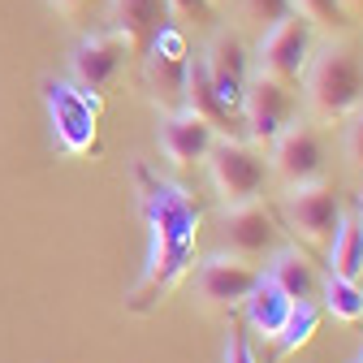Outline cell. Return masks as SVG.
Returning <instances> with one entry per match:
<instances>
[{
    "label": "cell",
    "instance_id": "obj_21",
    "mask_svg": "<svg viewBox=\"0 0 363 363\" xmlns=\"http://www.w3.org/2000/svg\"><path fill=\"white\" fill-rule=\"evenodd\" d=\"M315 329H320V303H294L286 329L272 337V342H277L281 354H294V350H303V346L315 337Z\"/></svg>",
    "mask_w": 363,
    "mask_h": 363
},
{
    "label": "cell",
    "instance_id": "obj_28",
    "mask_svg": "<svg viewBox=\"0 0 363 363\" xmlns=\"http://www.w3.org/2000/svg\"><path fill=\"white\" fill-rule=\"evenodd\" d=\"M346 18H363V0H337Z\"/></svg>",
    "mask_w": 363,
    "mask_h": 363
},
{
    "label": "cell",
    "instance_id": "obj_30",
    "mask_svg": "<svg viewBox=\"0 0 363 363\" xmlns=\"http://www.w3.org/2000/svg\"><path fill=\"white\" fill-rule=\"evenodd\" d=\"M212 5H225V0H212Z\"/></svg>",
    "mask_w": 363,
    "mask_h": 363
},
{
    "label": "cell",
    "instance_id": "obj_7",
    "mask_svg": "<svg viewBox=\"0 0 363 363\" xmlns=\"http://www.w3.org/2000/svg\"><path fill=\"white\" fill-rule=\"evenodd\" d=\"M315 52V30L298 18V13H286L281 22H272L264 35H259V48H255V69L281 78L290 86L303 82V69Z\"/></svg>",
    "mask_w": 363,
    "mask_h": 363
},
{
    "label": "cell",
    "instance_id": "obj_6",
    "mask_svg": "<svg viewBox=\"0 0 363 363\" xmlns=\"http://www.w3.org/2000/svg\"><path fill=\"white\" fill-rule=\"evenodd\" d=\"M186 69H191V39L177 22L156 35V43L143 52V78L160 113H177L186 100Z\"/></svg>",
    "mask_w": 363,
    "mask_h": 363
},
{
    "label": "cell",
    "instance_id": "obj_14",
    "mask_svg": "<svg viewBox=\"0 0 363 363\" xmlns=\"http://www.w3.org/2000/svg\"><path fill=\"white\" fill-rule=\"evenodd\" d=\"M220 247L247 255V259H264L268 251H277V230H272V216L259 199L251 203H234L220 216Z\"/></svg>",
    "mask_w": 363,
    "mask_h": 363
},
{
    "label": "cell",
    "instance_id": "obj_18",
    "mask_svg": "<svg viewBox=\"0 0 363 363\" xmlns=\"http://www.w3.org/2000/svg\"><path fill=\"white\" fill-rule=\"evenodd\" d=\"M182 108H191L195 117H203L208 125H216V130H230L234 125V113L220 104V96H216V86H212V78H208V69H203V57L199 52H191V69H186V100H182Z\"/></svg>",
    "mask_w": 363,
    "mask_h": 363
},
{
    "label": "cell",
    "instance_id": "obj_15",
    "mask_svg": "<svg viewBox=\"0 0 363 363\" xmlns=\"http://www.w3.org/2000/svg\"><path fill=\"white\" fill-rule=\"evenodd\" d=\"M108 18H113V30L130 43L134 61H143V52L156 43V35L173 26L169 0H108Z\"/></svg>",
    "mask_w": 363,
    "mask_h": 363
},
{
    "label": "cell",
    "instance_id": "obj_10",
    "mask_svg": "<svg viewBox=\"0 0 363 363\" xmlns=\"http://www.w3.org/2000/svg\"><path fill=\"white\" fill-rule=\"evenodd\" d=\"M199 57H203V69H208V78H212V86H216L220 104L238 117L242 96H247V82H251V69H255V57L247 52L242 35L230 30V26H216L212 39H208V48H203Z\"/></svg>",
    "mask_w": 363,
    "mask_h": 363
},
{
    "label": "cell",
    "instance_id": "obj_16",
    "mask_svg": "<svg viewBox=\"0 0 363 363\" xmlns=\"http://www.w3.org/2000/svg\"><path fill=\"white\" fill-rule=\"evenodd\" d=\"M242 307H247V325H251V333H259L264 342H272V337H277V333L286 329L294 298H290L277 281L259 277V281H255V290L242 298Z\"/></svg>",
    "mask_w": 363,
    "mask_h": 363
},
{
    "label": "cell",
    "instance_id": "obj_11",
    "mask_svg": "<svg viewBox=\"0 0 363 363\" xmlns=\"http://www.w3.org/2000/svg\"><path fill=\"white\" fill-rule=\"evenodd\" d=\"M268 173H277L286 186H307V182H325V139L311 121H290L268 147Z\"/></svg>",
    "mask_w": 363,
    "mask_h": 363
},
{
    "label": "cell",
    "instance_id": "obj_25",
    "mask_svg": "<svg viewBox=\"0 0 363 363\" xmlns=\"http://www.w3.org/2000/svg\"><path fill=\"white\" fill-rule=\"evenodd\" d=\"M346 121H350V125H346V143H342V147H346V160L363 173V108H359L354 117H346Z\"/></svg>",
    "mask_w": 363,
    "mask_h": 363
},
{
    "label": "cell",
    "instance_id": "obj_26",
    "mask_svg": "<svg viewBox=\"0 0 363 363\" xmlns=\"http://www.w3.org/2000/svg\"><path fill=\"white\" fill-rule=\"evenodd\" d=\"M225 363H255V350L238 329H230V337H225Z\"/></svg>",
    "mask_w": 363,
    "mask_h": 363
},
{
    "label": "cell",
    "instance_id": "obj_19",
    "mask_svg": "<svg viewBox=\"0 0 363 363\" xmlns=\"http://www.w3.org/2000/svg\"><path fill=\"white\" fill-rule=\"evenodd\" d=\"M329 272L346 281H363V220L342 216L329 238Z\"/></svg>",
    "mask_w": 363,
    "mask_h": 363
},
{
    "label": "cell",
    "instance_id": "obj_13",
    "mask_svg": "<svg viewBox=\"0 0 363 363\" xmlns=\"http://www.w3.org/2000/svg\"><path fill=\"white\" fill-rule=\"evenodd\" d=\"M216 139H220V130L208 125L203 117H195L191 108L160 113V121H156V147H160V156H164L169 164H177V169L208 160V152H212Z\"/></svg>",
    "mask_w": 363,
    "mask_h": 363
},
{
    "label": "cell",
    "instance_id": "obj_31",
    "mask_svg": "<svg viewBox=\"0 0 363 363\" xmlns=\"http://www.w3.org/2000/svg\"><path fill=\"white\" fill-rule=\"evenodd\" d=\"M359 220H363V212H359Z\"/></svg>",
    "mask_w": 363,
    "mask_h": 363
},
{
    "label": "cell",
    "instance_id": "obj_24",
    "mask_svg": "<svg viewBox=\"0 0 363 363\" xmlns=\"http://www.w3.org/2000/svg\"><path fill=\"white\" fill-rule=\"evenodd\" d=\"M173 22H186L195 30H216V5L212 0H169Z\"/></svg>",
    "mask_w": 363,
    "mask_h": 363
},
{
    "label": "cell",
    "instance_id": "obj_17",
    "mask_svg": "<svg viewBox=\"0 0 363 363\" xmlns=\"http://www.w3.org/2000/svg\"><path fill=\"white\" fill-rule=\"evenodd\" d=\"M264 277L277 281L294 303H315V298H320V277H315L311 259L303 251H294V247H277V251H272Z\"/></svg>",
    "mask_w": 363,
    "mask_h": 363
},
{
    "label": "cell",
    "instance_id": "obj_4",
    "mask_svg": "<svg viewBox=\"0 0 363 363\" xmlns=\"http://www.w3.org/2000/svg\"><path fill=\"white\" fill-rule=\"evenodd\" d=\"M238 117L247 125V143L264 152L298 117V91L290 82H281V78L264 74V69H251V82H247V96H242Z\"/></svg>",
    "mask_w": 363,
    "mask_h": 363
},
{
    "label": "cell",
    "instance_id": "obj_12",
    "mask_svg": "<svg viewBox=\"0 0 363 363\" xmlns=\"http://www.w3.org/2000/svg\"><path fill=\"white\" fill-rule=\"evenodd\" d=\"M286 220H290V230L307 247H329L337 220H342V203H337V195H333L329 182L290 186L286 191Z\"/></svg>",
    "mask_w": 363,
    "mask_h": 363
},
{
    "label": "cell",
    "instance_id": "obj_9",
    "mask_svg": "<svg viewBox=\"0 0 363 363\" xmlns=\"http://www.w3.org/2000/svg\"><path fill=\"white\" fill-rule=\"evenodd\" d=\"M259 277H264V268L255 259L234 255V251L220 247L216 255L199 259V268H195V290H199L203 307H212V311H234L255 290Z\"/></svg>",
    "mask_w": 363,
    "mask_h": 363
},
{
    "label": "cell",
    "instance_id": "obj_8",
    "mask_svg": "<svg viewBox=\"0 0 363 363\" xmlns=\"http://www.w3.org/2000/svg\"><path fill=\"white\" fill-rule=\"evenodd\" d=\"M130 61H134L130 43L108 26V30H100V35H86L78 48H74L69 74H74V86H82L86 96H96V100H104L108 91L121 82V74H125Z\"/></svg>",
    "mask_w": 363,
    "mask_h": 363
},
{
    "label": "cell",
    "instance_id": "obj_5",
    "mask_svg": "<svg viewBox=\"0 0 363 363\" xmlns=\"http://www.w3.org/2000/svg\"><path fill=\"white\" fill-rule=\"evenodd\" d=\"M203 164H208V177H212V191L220 195L225 208L259 199L264 182H268L264 152L251 147V143H238V139H216Z\"/></svg>",
    "mask_w": 363,
    "mask_h": 363
},
{
    "label": "cell",
    "instance_id": "obj_27",
    "mask_svg": "<svg viewBox=\"0 0 363 363\" xmlns=\"http://www.w3.org/2000/svg\"><path fill=\"white\" fill-rule=\"evenodd\" d=\"M48 5H52L61 18H82L91 5H96V0H48Z\"/></svg>",
    "mask_w": 363,
    "mask_h": 363
},
{
    "label": "cell",
    "instance_id": "obj_29",
    "mask_svg": "<svg viewBox=\"0 0 363 363\" xmlns=\"http://www.w3.org/2000/svg\"><path fill=\"white\" fill-rule=\"evenodd\" d=\"M354 363H363V350H359V354H354Z\"/></svg>",
    "mask_w": 363,
    "mask_h": 363
},
{
    "label": "cell",
    "instance_id": "obj_1",
    "mask_svg": "<svg viewBox=\"0 0 363 363\" xmlns=\"http://www.w3.org/2000/svg\"><path fill=\"white\" fill-rule=\"evenodd\" d=\"M139 191H143V220H147V264L139 286L130 290L125 307L130 311H147L156 307L164 294H173L182 281L195 272V242H199V208L195 199L173 186L164 177H152L147 169H139Z\"/></svg>",
    "mask_w": 363,
    "mask_h": 363
},
{
    "label": "cell",
    "instance_id": "obj_22",
    "mask_svg": "<svg viewBox=\"0 0 363 363\" xmlns=\"http://www.w3.org/2000/svg\"><path fill=\"white\" fill-rule=\"evenodd\" d=\"M290 13H298L311 30H325V35H337L350 26V18L342 13L337 0H290Z\"/></svg>",
    "mask_w": 363,
    "mask_h": 363
},
{
    "label": "cell",
    "instance_id": "obj_20",
    "mask_svg": "<svg viewBox=\"0 0 363 363\" xmlns=\"http://www.w3.org/2000/svg\"><path fill=\"white\" fill-rule=\"evenodd\" d=\"M320 298H325V311L337 315V320H346V325L363 320V286L359 281H346V277L329 272V281L320 286Z\"/></svg>",
    "mask_w": 363,
    "mask_h": 363
},
{
    "label": "cell",
    "instance_id": "obj_2",
    "mask_svg": "<svg viewBox=\"0 0 363 363\" xmlns=\"http://www.w3.org/2000/svg\"><path fill=\"white\" fill-rule=\"evenodd\" d=\"M303 100L311 121L320 125H342L363 108V52L342 39H329L315 48L307 69H303Z\"/></svg>",
    "mask_w": 363,
    "mask_h": 363
},
{
    "label": "cell",
    "instance_id": "obj_23",
    "mask_svg": "<svg viewBox=\"0 0 363 363\" xmlns=\"http://www.w3.org/2000/svg\"><path fill=\"white\" fill-rule=\"evenodd\" d=\"M225 5H234L238 26L259 30V35H264L272 22H281V18L290 13V0H225Z\"/></svg>",
    "mask_w": 363,
    "mask_h": 363
},
{
    "label": "cell",
    "instance_id": "obj_3",
    "mask_svg": "<svg viewBox=\"0 0 363 363\" xmlns=\"http://www.w3.org/2000/svg\"><path fill=\"white\" fill-rule=\"evenodd\" d=\"M43 100H48L52 139L65 156H96L100 152V100L96 96H86L74 82L48 78L43 82Z\"/></svg>",
    "mask_w": 363,
    "mask_h": 363
}]
</instances>
